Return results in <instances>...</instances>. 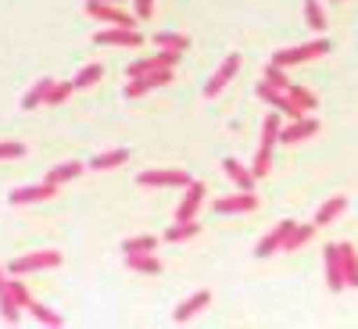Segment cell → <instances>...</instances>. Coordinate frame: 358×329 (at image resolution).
I'll return each instance as SVG.
<instances>
[{
	"instance_id": "cell-1",
	"label": "cell",
	"mask_w": 358,
	"mask_h": 329,
	"mask_svg": "<svg viewBox=\"0 0 358 329\" xmlns=\"http://www.w3.org/2000/svg\"><path fill=\"white\" fill-rule=\"evenodd\" d=\"M280 115L273 111V115H265V122H262V143H258V154H255V165H251V172H255V179H262V175H268V168H273V147L280 143Z\"/></svg>"
},
{
	"instance_id": "cell-2",
	"label": "cell",
	"mask_w": 358,
	"mask_h": 329,
	"mask_svg": "<svg viewBox=\"0 0 358 329\" xmlns=\"http://www.w3.org/2000/svg\"><path fill=\"white\" fill-rule=\"evenodd\" d=\"M330 50V40H312V43H301V47H290V50H276L273 54V65L280 68H290V65H305V61H315Z\"/></svg>"
},
{
	"instance_id": "cell-3",
	"label": "cell",
	"mask_w": 358,
	"mask_h": 329,
	"mask_svg": "<svg viewBox=\"0 0 358 329\" xmlns=\"http://www.w3.org/2000/svg\"><path fill=\"white\" fill-rule=\"evenodd\" d=\"M57 265H62V251H36V254L15 258L8 265V276H25V272H40V268H57Z\"/></svg>"
},
{
	"instance_id": "cell-4",
	"label": "cell",
	"mask_w": 358,
	"mask_h": 329,
	"mask_svg": "<svg viewBox=\"0 0 358 329\" xmlns=\"http://www.w3.org/2000/svg\"><path fill=\"white\" fill-rule=\"evenodd\" d=\"M97 47H140L143 36L136 33V29H122V25H111V29H101V33L94 36Z\"/></svg>"
},
{
	"instance_id": "cell-5",
	"label": "cell",
	"mask_w": 358,
	"mask_h": 329,
	"mask_svg": "<svg viewBox=\"0 0 358 329\" xmlns=\"http://www.w3.org/2000/svg\"><path fill=\"white\" fill-rule=\"evenodd\" d=\"M236 72H241V54H229L226 61L219 65V72H215L212 79H208V86H204V97H219L222 89H226V82H229Z\"/></svg>"
},
{
	"instance_id": "cell-6",
	"label": "cell",
	"mask_w": 358,
	"mask_h": 329,
	"mask_svg": "<svg viewBox=\"0 0 358 329\" xmlns=\"http://www.w3.org/2000/svg\"><path fill=\"white\" fill-rule=\"evenodd\" d=\"M204 183H194L190 179V187H187V193H183V200H179V207H176V222H190V219H197V207L204 204Z\"/></svg>"
},
{
	"instance_id": "cell-7",
	"label": "cell",
	"mask_w": 358,
	"mask_h": 329,
	"mask_svg": "<svg viewBox=\"0 0 358 329\" xmlns=\"http://www.w3.org/2000/svg\"><path fill=\"white\" fill-rule=\"evenodd\" d=\"M172 82V68H158V72H147V75H140V79H129V86H126V97L133 101V97H143L147 89H155V86H169Z\"/></svg>"
},
{
	"instance_id": "cell-8",
	"label": "cell",
	"mask_w": 358,
	"mask_h": 329,
	"mask_svg": "<svg viewBox=\"0 0 358 329\" xmlns=\"http://www.w3.org/2000/svg\"><path fill=\"white\" fill-rule=\"evenodd\" d=\"M140 187H190V175L179 168H165V172H140L136 179Z\"/></svg>"
},
{
	"instance_id": "cell-9",
	"label": "cell",
	"mask_w": 358,
	"mask_h": 329,
	"mask_svg": "<svg viewBox=\"0 0 358 329\" xmlns=\"http://www.w3.org/2000/svg\"><path fill=\"white\" fill-rule=\"evenodd\" d=\"M255 207H258V197H255V190H241V193H233V197H219V200H215V212H219V215L255 212Z\"/></svg>"
},
{
	"instance_id": "cell-10",
	"label": "cell",
	"mask_w": 358,
	"mask_h": 329,
	"mask_svg": "<svg viewBox=\"0 0 358 329\" xmlns=\"http://www.w3.org/2000/svg\"><path fill=\"white\" fill-rule=\"evenodd\" d=\"M57 193V187L54 183H36V187H18V190H11V204H40V200H50Z\"/></svg>"
},
{
	"instance_id": "cell-11",
	"label": "cell",
	"mask_w": 358,
	"mask_h": 329,
	"mask_svg": "<svg viewBox=\"0 0 358 329\" xmlns=\"http://www.w3.org/2000/svg\"><path fill=\"white\" fill-rule=\"evenodd\" d=\"M315 133H319V122H315V118H308V115H301V118H294L287 129H280V140L283 143H301V140H308Z\"/></svg>"
},
{
	"instance_id": "cell-12",
	"label": "cell",
	"mask_w": 358,
	"mask_h": 329,
	"mask_svg": "<svg viewBox=\"0 0 358 329\" xmlns=\"http://www.w3.org/2000/svg\"><path fill=\"white\" fill-rule=\"evenodd\" d=\"M294 226H297V222L283 219V222H280V226H276V229L268 233L265 240H262V244L255 247V254H258V258H268V254H276V251H283V240H287V236H290V229H294Z\"/></svg>"
},
{
	"instance_id": "cell-13",
	"label": "cell",
	"mask_w": 358,
	"mask_h": 329,
	"mask_svg": "<svg viewBox=\"0 0 358 329\" xmlns=\"http://www.w3.org/2000/svg\"><path fill=\"white\" fill-rule=\"evenodd\" d=\"M326 286H330L334 293H341L348 283H344V268H341V247L330 244L326 247Z\"/></svg>"
},
{
	"instance_id": "cell-14",
	"label": "cell",
	"mask_w": 358,
	"mask_h": 329,
	"mask_svg": "<svg viewBox=\"0 0 358 329\" xmlns=\"http://www.w3.org/2000/svg\"><path fill=\"white\" fill-rule=\"evenodd\" d=\"M90 15L101 18V22H111V25H122V29H136V22L126 15V11H118L115 4H86Z\"/></svg>"
},
{
	"instance_id": "cell-15",
	"label": "cell",
	"mask_w": 358,
	"mask_h": 329,
	"mask_svg": "<svg viewBox=\"0 0 358 329\" xmlns=\"http://www.w3.org/2000/svg\"><path fill=\"white\" fill-rule=\"evenodd\" d=\"M208 305H212V293H208V290H197L194 297H187V301L176 308V315H172V319H176V322H190V319H194L201 308H208Z\"/></svg>"
},
{
	"instance_id": "cell-16",
	"label": "cell",
	"mask_w": 358,
	"mask_h": 329,
	"mask_svg": "<svg viewBox=\"0 0 358 329\" xmlns=\"http://www.w3.org/2000/svg\"><path fill=\"white\" fill-rule=\"evenodd\" d=\"M222 172L236 183V190H255V172H251L248 165H241L236 158H226V161H222Z\"/></svg>"
},
{
	"instance_id": "cell-17",
	"label": "cell",
	"mask_w": 358,
	"mask_h": 329,
	"mask_svg": "<svg viewBox=\"0 0 358 329\" xmlns=\"http://www.w3.org/2000/svg\"><path fill=\"white\" fill-rule=\"evenodd\" d=\"M126 265L133 268V272H143V276H162V261L147 251V254H126Z\"/></svg>"
},
{
	"instance_id": "cell-18",
	"label": "cell",
	"mask_w": 358,
	"mask_h": 329,
	"mask_svg": "<svg viewBox=\"0 0 358 329\" xmlns=\"http://www.w3.org/2000/svg\"><path fill=\"white\" fill-rule=\"evenodd\" d=\"M341 247V268H344V283L348 286H358V254L351 244H337Z\"/></svg>"
},
{
	"instance_id": "cell-19",
	"label": "cell",
	"mask_w": 358,
	"mask_h": 329,
	"mask_svg": "<svg viewBox=\"0 0 358 329\" xmlns=\"http://www.w3.org/2000/svg\"><path fill=\"white\" fill-rule=\"evenodd\" d=\"M79 175H83V165L79 161H65V165H54L47 172V183L62 187V183H72V179H79Z\"/></svg>"
},
{
	"instance_id": "cell-20",
	"label": "cell",
	"mask_w": 358,
	"mask_h": 329,
	"mask_svg": "<svg viewBox=\"0 0 358 329\" xmlns=\"http://www.w3.org/2000/svg\"><path fill=\"white\" fill-rule=\"evenodd\" d=\"M344 207H348V197H330L322 207H319V215H315V226H330L334 219L344 215Z\"/></svg>"
},
{
	"instance_id": "cell-21",
	"label": "cell",
	"mask_w": 358,
	"mask_h": 329,
	"mask_svg": "<svg viewBox=\"0 0 358 329\" xmlns=\"http://www.w3.org/2000/svg\"><path fill=\"white\" fill-rule=\"evenodd\" d=\"M126 161H129V151H126V147H118V151L97 154L94 161H90V168H97V172H108V168H118V165H126Z\"/></svg>"
},
{
	"instance_id": "cell-22",
	"label": "cell",
	"mask_w": 358,
	"mask_h": 329,
	"mask_svg": "<svg viewBox=\"0 0 358 329\" xmlns=\"http://www.w3.org/2000/svg\"><path fill=\"white\" fill-rule=\"evenodd\" d=\"M312 236H315V222H312V226H294L290 236L283 240V251H301V247L312 240Z\"/></svg>"
},
{
	"instance_id": "cell-23",
	"label": "cell",
	"mask_w": 358,
	"mask_h": 329,
	"mask_svg": "<svg viewBox=\"0 0 358 329\" xmlns=\"http://www.w3.org/2000/svg\"><path fill=\"white\" fill-rule=\"evenodd\" d=\"M201 233V226L190 219V222H176L172 229H165V240L169 244H183V240H190V236H197Z\"/></svg>"
},
{
	"instance_id": "cell-24",
	"label": "cell",
	"mask_w": 358,
	"mask_h": 329,
	"mask_svg": "<svg viewBox=\"0 0 358 329\" xmlns=\"http://www.w3.org/2000/svg\"><path fill=\"white\" fill-rule=\"evenodd\" d=\"M50 86H54V79H40L33 89H29V94H25V101H22V108L25 111H33V108H40L43 101H47V94H50Z\"/></svg>"
},
{
	"instance_id": "cell-25",
	"label": "cell",
	"mask_w": 358,
	"mask_h": 329,
	"mask_svg": "<svg viewBox=\"0 0 358 329\" xmlns=\"http://www.w3.org/2000/svg\"><path fill=\"white\" fill-rule=\"evenodd\" d=\"M104 79V65H86L76 79H72V86L76 89H86V86H94V82H101Z\"/></svg>"
},
{
	"instance_id": "cell-26",
	"label": "cell",
	"mask_w": 358,
	"mask_h": 329,
	"mask_svg": "<svg viewBox=\"0 0 358 329\" xmlns=\"http://www.w3.org/2000/svg\"><path fill=\"white\" fill-rule=\"evenodd\" d=\"M0 315H4V322H11V326H15V322H18V315H22V312H18V301L11 297V290H8V286L0 290Z\"/></svg>"
},
{
	"instance_id": "cell-27",
	"label": "cell",
	"mask_w": 358,
	"mask_h": 329,
	"mask_svg": "<svg viewBox=\"0 0 358 329\" xmlns=\"http://www.w3.org/2000/svg\"><path fill=\"white\" fill-rule=\"evenodd\" d=\"M305 22L315 29V33H319V29H326V11H322L319 0H305Z\"/></svg>"
},
{
	"instance_id": "cell-28",
	"label": "cell",
	"mask_w": 358,
	"mask_h": 329,
	"mask_svg": "<svg viewBox=\"0 0 358 329\" xmlns=\"http://www.w3.org/2000/svg\"><path fill=\"white\" fill-rule=\"evenodd\" d=\"M155 247H158L155 236H133V240H126V244H122V251H126V254H147V251H155Z\"/></svg>"
},
{
	"instance_id": "cell-29",
	"label": "cell",
	"mask_w": 358,
	"mask_h": 329,
	"mask_svg": "<svg viewBox=\"0 0 358 329\" xmlns=\"http://www.w3.org/2000/svg\"><path fill=\"white\" fill-rule=\"evenodd\" d=\"M155 43L165 47V50H190V40H187V36H179V33H158Z\"/></svg>"
},
{
	"instance_id": "cell-30",
	"label": "cell",
	"mask_w": 358,
	"mask_h": 329,
	"mask_svg": "<svg viewBox=\"0 0 358 329\" xmlns=\"http://www.w3.org/2000/svg\"><path fill=\"white\" fill-rule=\"evenodd\" d=\"M72 89H76L72 82H54V86H50V94H47V101H43V104H50V108H57V104H65V101L72 97Z\"/></svg>"
},
{
	"instance_id": "cell-31",
	"label": "cell",
	"mask_w": 358,
	"mask_h": 329,
	"mask_svg": "<svg viewBox=\"0 0 358 329\" xmlns=\"http://www.w3.org/2000/svg\"><path fill=\"white\" fill-rule=\"evenodd\" d=\"M29 312H33V319H36V322H43V326H62V322H65L57 312H50V308H43V305H36V301L29 305Z\"/></svg>"
},
{
	"instance_id": "cell-32",
	"label": "cell",
	"mask_w": 358,
	"mask_h": 329,
	"mask_svg": "<svg viewBox=\"0 0 358 329\" xmlns=\"http://www.w3.org/2000/svg\"><path fill=\"white\" fill-rule=\"evenodd\" d=\"M287 94H290V97H294L297 104H301L305 111L319 104V101H315V94H312V89H305V86H294V82H290V86H287Z\"/></svg>"
},
{
	"instance_id": "cell-33",
	"label": "cell",
	"mask_w": 358,
	"mask_h": 329,
	"mask_svg": "<svg viewBox=\"0 0 358 329\" xmlns=\"http://www.w3.org/2000/svg\"><path fill=\"white\" fill-rule=\"evenodd\" d=\"M8 290H11V297H15V301H18V308H29V305H33V297H29V290H25V283L22 279H8Z\"/></svg>"
},
{
	"instance_id": "cell-34",
	"label": "cell",
	"mask_w": 358,
	"mask_h": 329,
	"mask_svg": "<svg viewBox=\"0 0 358 329\" xmlns=\"http://www.w3.org/2000/svg\"><path fill=\"white\" fill-rule=\"evenodd\" d=\"M265 82H268V86H276V89H287V86H290L287 68H280V65H268V68H265Z\"/></svg>"
},
{
	"instance_id": "cell-35",
	"label": "cell",
	"mask_w": 358,
	"mask_h": 329,
	"mask_svg": "<svg viewBox=\"0 0 358 329\" xmlns=\"http://www.w3.org/2000/svg\"><path fill=\"white\" fill-rule=\"evenodd\" d=\"M25 147L22 143H0V161H11V158H22Z\"/></svg>"
},
{
	"instance_id": "cell-36",
	"label": "cell",
	"mask_w": 358,
	"mask_h": 329,
	"mask_svg": "<svg viewBox=\"0 0 358 329\" xmlns=\"http://www.w3.org/2000/svg\"><path fill=\"white\" fill-rule=\"evenodd\" d=\"M133 8H136V18H151L155 15V0H133Z\"/></svg>"
},
{
	"instance_id": "cell-37",
	"label": "cell",
	"mask_w": 358,
	"mask_h": 329,
	"mask_svg": "<svg viewBox=\"0 0 358 329\" xmlns=\"http://www.w3.org/2000/svg\"><path fill=\"white\" fill-rule=\"evenodd\" d=\"M8 286V268H0V290Z\"/></svg>"
},
{
	"instance_id": "cell-38",
	"label": "cell",
	"mask_w": 358,
	"mask_h": 329,
	"mask_svg": "<svg viewBox=\"0 0 358 329\" xmlns=\"http://www.w3.org/2000/svg\"><path fill=\"white\" fill-rule=\"evenodd\" d=\"M86 4H122V0H86Z\"/></svg>"
}]
</instances>
